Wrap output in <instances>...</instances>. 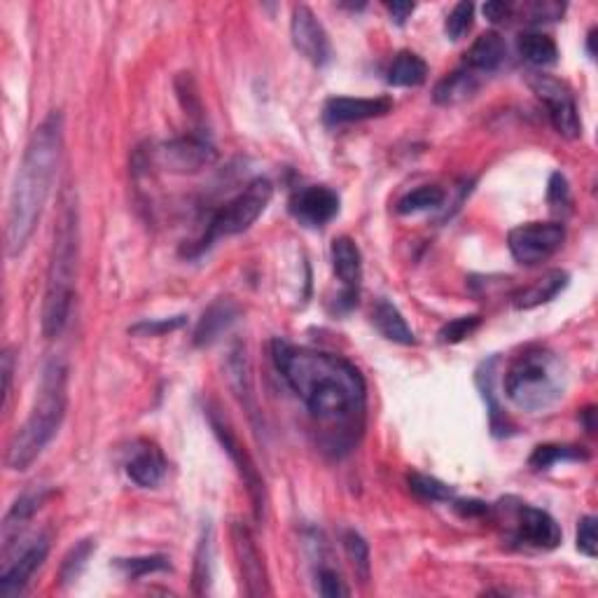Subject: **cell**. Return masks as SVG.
Here are the masks:
<instances>
[{"label":"cell","instance_id":"6da1fadb","mask_svg":"<svg viewBox=\"0 0 598 598\" xmlns=\"http://www.w3.org/2000/svg\"><path fill=\"white\" fill-rule=\"evenodd\" d=\"M271 356L281 377L332 437L330 447L349 449L363 430L367 409V384L358 367L335 353L281 339L271 346Z\"/></svg>","mask_w":598,"mask_h":598},{"label":"cell","instance_id":"7a4b0ae2","mask_svg":"<svg viewBox=\"0 0 598 598\" xmlns=\"http://www.w3.org/2000/svg\"><path fill=\"white\" fill-rule=\"evenodd\" d=\"M61 155H64V115L54 110L31 134L12 183L8 215H5V253L10 257L22 253L36 232L57 178Z\"/></svg>","mask_w":598,"mask_h":598},{"label":"cell","instance_id":"3957f363","mask_svg":"<svg viewBox=\"0 0 598 598\" xmlns=\"http://www.w3.org/2000/svg\"><path fill=\"white\" fill-rule=\"evenodd\" d=\"M68 409V367L64 360L52 358L45 365L43 379H40L36 402H33L24 426L12 435L5 454V465L10 470H29L36 458L43 454L54 437H57L61 423H64Z\"/></svg>","mask_w":598,"mask_h":598},{"label":"cell","instance_id":"277c9868","mask_svg":"<svg viewBox=\"0 0 598 598\" xmlns=\"http://www.w3.org/2000/svg\"><path fill=\"white\" fill-rule=\"evenodd\" d=\"M568 388V367L559 353L547 346H528L512 360L505 374V393L521 412L540 414L563 400Z\"/></svg>","mask_w":598,"mask_h":598},{"label":"cell","instance_id":"5b68a950","mask_svg":"<svg viewBox=\"0 0 598 598\" xmlns=\"http://www.w3.org/2000/svg\"><path fill=\"white\" fill-rule=\"evenodd\" d=\"M78 208L66 204L59 225L54 229V246L43 302V332L45 337H59L71 318L75 299V276H78Z\"/></svg>","mask_w":598,"mask_h":598},{"label":"cell","instance_id":"8992f818","mask_svg":"<svg viewBox=\"0 0 598 598\" xmlns=\"http://www.w3.org/2000/svg\"><path fill=\"white\" fill-rule=\"evenodd\" d=\"M271 197H274V185L267 178L250 180L234 199H229L225 206L218 208V213L208 222V229L197 250L208 248L222 236H236L253 227L260 220V215L267 211Z\"/></svg>","mask_w":598,"mask_h":598},{"label":"cell","instance_id":"52a82bcc","mask_svg":"<svg viewBox=\"0 0 598 598\" xmlns=\"http://www.w3.org/2000/svg\"><path fill=\"white\" fill-rule=\"evenodd\" d=\"M566 241V227L561 222H526L507 234V248L514 260L533 267L552 257Z\"/></svg>","mask_w":598,"mask_h":598},{"label":"cell","instance_id":"ba28073f","mask_svg":"<svg viewBox=\"0 0 598 598\" xmlns=\"http://www.w3.org/2000/svg\"><path fill=\"white\" fill-rule=\"evenodd\" d=\"M531 89L535 96L545 103L549 120H552V127L556 129V134L563 138H575L582 136V120H580V110H577L575 96L570 89L563 85V82L549 78V75H540L533 73Z\"/></svg>","mask_w":598,"mask_h":598},{"label":"cell","instance_id":"9c48e42d","mask_svg":"<svg viewBox=\"0 0 598 598\" xmlns=\"http://www.w3.org/2000/svg\"><path fill=\"white\" fill-rule=\"evenodd\" d=\"M50 552V542L47 538H33L26 545L19 547L15 556H3V570H0V596L15 598L29 587L31 577L36 575V570L43 566Z\"/></svg>","mask_w":598,"mask_h":598},{"label":"cell","instance_id":"30bf717a","mask_svg":"<svg viewBox=\"0 0 598 598\" xmlns=\"http://www.w3.org/2000/svg\"><path fill=\"white\" fill-rule=\"evenodd\" d=\"M208 419H211L213 433L220 440L222 449L227 451L229 458H232V463L236 465V470H239L243 484H246L250 503H253V510H255V519H262L264 505H267V491H264V479L260 477V470L255 468L253 458H250L246 447L239 442V437L229 430L225 421L218 419V414L211 412L208 414Z\"/></svg>","mask_w":598,"mask_h":598},{"label":"cell","instance_id":"8fae6325","mask_svg":"<svg viewBox=\"0 0 598 598\" xmlns=\"http://www.w3.org/2000/svg\"><path fill=\"white\" fill-rule=\"evenodd\" d=\"M155 162L169 173H199L215 162V148L201 136H180L155 150Z\"/></svg>","mask_w":598,"mask_h":598},{"label":"cell","instance_id":"7c38bea8","mask_svg":"<svg viewBox=\"0 0 598 598\" xmlns=\"http://www.w3.org/2000/svg\"><path fill=\"white\" fill-rule=\"evenodd\" d=\"M232 549L236 556V566H239L243 591L253 598L269 596L271 587L267 566H264V559L260 549H257V542L253 533H250V528L239 524V521L232 524Z\"/></svg>","mask_w":598,"mask_h":598},{"label":"cell","instance_id":"4fadbf2b","mask_svg":"<svg viewBox=\"0 0 598 598\" xmlns=\"http://www.w3.org/2000/svg\"><path fill=\"white\" fill-rule=\"evenodd\" d=\"M290 36L295 50L314 66H325L332 59V43L328 31L318 22V17L307 5H295L292 8Z\"/></svg>","mask_w":598,"mask_h":598},{"label":"cell","instance_id":"5bb4252c","mask_svg":"<svg viewBox=\"0 0 598 598\" xmlns=\"http://www.w3.org/2000/svg\"><path fill=\"white\" fill-rule=\"evenodd\" d=\"M514 531H517L519 542L533 549H542V552L556 549L563 540L561 526L556 524L552 514L526 503L517 505V510H514Z\"/></svg>","mask_w":598,"mask_h":598},{"label":"cell","instance_id":"9a60e30c","mask_svg":"<svg viewBox=\"0 0 598 598\" xmlns=\"http://www.w3.org/2000/svg\"><path fill=\"white\" fill-rule=\"evenodd\" d=\"M339 194L325 185H311L299 190L290 201V211L295 218L307 227H325L337 218Z\"/></svg>","mask_w":598,"mask_h":598},{"label":"cell","instance_id":"2e32d148","mask_svg":"<svg viewBox=\"0 0 598 598\" xmlns=\"http://www.w3.org/2000/svg\"><path fill=\"white\" fill-rule=\"evenodd\" d=\"M332 269L339 281H342V299L349 307L358 302L360 281H363V255H360L358 243L351 236H337L330 248Z\"/></svg>","mask_w":598,"mask_h":598},{"label":"cell","instance_id":"e0dca14e","mask_svg":"<svg viewBox=\"0 0 598 598\" xmlns=\"http://www.w3.org/2000/svg\"><path fill=\"white\" fill-rule=\"evenodd\" d=\"M393 110V101L388 96L379 99H349V96H335L325 103L323 117L332 127L339 124H353L374 120V117H384Z\"/></svg>","mask_w":598,"mask_h":598},{"label":"cell","instance_id":"ac0fdd59","mask_svg":"<svg viewBox=\"0 0 598 598\" xmlns=\"http://www.w3.org/2000/svg\"><path fill=\"white\" fill-rule=\"evenodd\" d=\"M124 470H127L129 479L136 486H141V489H155L166 477V458L157 444L143 442L141 447L134 449V454L129 456Z\"/></svg>","mask_w":598,"mask_h":598},{"label":"cell","instance_id":"d6986e66","mask_svg":"<svg viewBox=\"0 0 598 598\" xmlns=\"http://www.w3.org/2000/svg\"><path fill=\"white\" fill-rule=\"evenodd\" d=\"M239 314L241 309L234 299L222 297L218 302H213L211 307L204 311V316H201L197 330H194V344L197 346L215 344L236 321H239Z\"/></svg>","mask_w":598,"mask_h":598},{"label":"cell","instance_id":"ffe728a7","mask_svg":"<svg viewBox=\"0 0 598 598\" xmlns=\"http://www.w3.org/2000/svg\"><path fill=\"white\" fill-rule=\"evenodd\" d=\"M507 57V45L505 40L500 38V33L489 31L482 33L472 47L465 54V64L472 73H493L503 66Z\"/></svg>","mask_w":598,"mask_h":598},{"label":"cell","instance_id":"44dd1931","mask_svg":"<svg viewBox=\"0 0 598 598\" xmlns=\"http://www.w3.org/2000/svg\"><path fill=\"white\" fill-rule=\"evenodd\" d=\"M372 323L374 328L379 330L381 337H386L388 342L402 344V346H414L416 335L414 330L409 328L405 316L400 314V309L395 304L388 302V299H379L377 307L372 311Z\"/></svg>","mask_w":598,"mask_h":598},{"label":"cell","instance_id":"7402d4cb","mask_svg":"<svg viewBox=\"0 0 598 598\" xmlns=\"http://www.w3.org/2000/svg\"><path fill=\"white\" fill-rule=\"evenodd\" d=\"M45 500H47L45 491H29L24 493L22 498H17V503L10 507V512L5 514L3 519V547L15 545L19 540V533H22V528L36 517V512L43 507Z\"/></svg>","mask_w":598,"mask_h":598},{"label":"cell","instance_id":"603a6c76","mask_svg":"<svg viewBox=\"0 0 598 598\" xmlns=\"http://www.w3.org/2000/svg\"><path fill=\"white\" fill-rule=\"evenodd\" d=\"M568 285V274L566 271L561 269H552L547 271L545 276H540L538 281H535L533 285H528V288H524L517 295V309H535L540 307V304H547L552 302V299L559 295V292L566 290Z\"/></svg>","mask_w":598,"mask_h":598},{"label":"cell","instance_id":"cb8c5ba5","mask_svg":"<svg viewBox=\"0 0 598 598\" xmlns=\"http://www.w3.org/2000/svg\"><path fill=\"white\" fill-rule=\"evenodd\" d=\"M477 87L479 82L475 73H472L470 68H463V71L451 73L437 82L433 99L435 103H440V106H456V103L470 99V96L477 92Z\"/></svg>","mask_w":598,"mask_h":598},{"label":"cell","instance_id":"d4e9b609","mask_svg":"<svg viewBox=\"0 0 598 598\" xmlns=\"http://www.w3.org/2000/svg\"><path fill=\"white\" fill-rule=\"evenodd\" d=\"M428 78V64L416 52H400L388 68V85L419 87Z\"/></svg>","mask_w":598,"mask_h":598},{"label":"cell","instance_id":"484cf974","mask_svg":"<svg viewBox=\"0 0 598 598\" xmlns=\"http://www.w3.org/2000/svg\"><path fill=\"white\" fill-rule=\"evenodd\" d=\"M519 54L521 59L528 61L531 66H554L559 61V47L545 33H521L519 36Z\"/></svg>","mask_w":598,"mask_h":598},{"label":"cell","instance_id":"4316f807","mask_svg":"<svg viewBox=\"0 0 598 598\" xmlns=\"http://www.w3.org/2000/svg\"><path fill=\"white\" fill-rule=\"evenodd\" d=\"M589 461V454L582 447H566V444H542L528 458L531 468L549 470L556 463H584Z\"/></svg>","mask_w":598,"mask_h":598},{"label":"cell","instance_id":"83f0119b","mask_svg":"<svg viewBox=\"0 0 598 598\" xmlns=\"http://www.w3.org/2000/svg\"><path fill=\"white\" fill-rule=\"evenodd\" d=\"M447 199L442 187L437 185H423L416 187V190L407 192L405 197L398 201V213L402 215H414V213H426V211H435L440 208Z\"/></svg>","mask_w":598,"mask_h":598},{"label":"cell","instance_id":"f1b7e54d","mask_svg":"<svg viewBox=\"0 0 598 598\" xmlns=\"http://www.w3.org/2000/svg\"><path fill=\"white\" fill-rule=\"evenodd\" d=\"M211 559H213L211 528H206L199 540L197 554H194V570H192L194 594H206L208 591V584H211Z\"/></svg>","mask_w":598,"mask_h":598},{"label":"cell","instance_id":"f546056e","mask_svg":"<svg viewBox=\"0 0 598 598\" xmlns=\"http://www.w3.org/2000/svg\"><path fill=\"white\" fill-rule=\"evenodd\" d=\"M407 484L412 493H416V496L423 500H430V503H449V500H454L456 496L449 484L440 482L437 477L421 475V472H412V475L407 477Z\"/></svg>","mask_w":598,"mask_h":598},{"label":"cell","instance_id":"4dcf8cb0","mask_svg":"<svg viewBox=\"0 0 598 598\" xmlns=\"http://www.w3.org/2000/svg\"><path fill=\"white\" fill-rule=\"evenodd\" d=\"M96 549V542L94 540H80L78 545H75L71 552L64 556V561H61V568H59V580L61 584H71L78 580L82 575V570L87 568V561L92 559Z\"/></svg>","mask_w":598,"mask_h":598},{"label":"cell","instance_id":"1f68e13d","mask_svg":"<svg viewBox=\"0 0 598 598\" xmlns=\"http://www.w3.org/2000/svg\"><path fill=\"white\" fill-rule=\"evenodd\" d=\"M344 549L346 556H349L353 570L360 580L367 582L370 580V570H372V561H370V545H367L363 535H358L356 531H349L344 535Z\"/></svg>","mask_w":598,"mask_h":598},{"label":"cell","instance_id":"d6a6232c","mask_svg":"<svg viewBox=\"0 0 598 598\" xmlns=\"http://www.w3.org/2000/svg\"><path fill=\"white\" fill-rule=\"evenodd\" d=\"M117 568L124 570L129 577H145L152 573H164L171 568V563L162 554L152 556H134V559H117Z\"/></svg>","mask_w":598,"mask_h":598},{"label":"cell","instance_id":"836d02e7","mask_svg":"<svg viewBox=\"0 0 598 598\" xmlns=\"http://www.w3.org/2000/svg\"><path fill=\"white\" fill-rule=\"evenodd\" d=\"M472 17H475V5L463 0V3L454 5V10L449 12L447 22H444V31L451 40H461L465 33L472 29Z\"/></svg>","mask_w":598,"mask_h":598},{"label":"cell","instance_id":"e575fe53","mask_svg":"<svg viewBox=\"0 0 598 598\" xmlns=\"http://www.w3.org/2000/svg\"><path fill=\"white\" fill-rule=\"evenodd\" d=\"M479 325H482V316L472 314V316H461V318H454V321H449L444 328L440 330V342L442 344H458L463 342L465 337H470L472 332H475Z\"/></svg>","mask_w":598,"mask_h":598},{"label":"cell","instance_id":"d590c367","mask_svg":"<svg viewBox=\"0 0 598 598\" xmlns=\"http://www.w3.org/2000/svg\"><path fill=\"white\" fill-rule=\"evenodd\" d=\"M185 325V316H173V318H162V321H141L136 323L134 328H129L131 335L136 337H162L166 332H173Z\"/></svg>","mask_w":598,"mask_h":598},{"label":"cell","instance_id":"8d00e7d4","mask_svg":"<svg viewBox=\"0 0 598 598\" xmlns=\"http://www.w3.org/2000/svg\"><path fill=\"white\" fill-rule=\"evenodd\" d=\"M577 549L589 559H596L598 554V542H596V517H587L580 519V526H577Z\"/></svg>","mask_w":598,"mask_h":598},{"label":"cell","instance_id":"74e56055","mask_svg":"<svg viewBox=\"0 0 598 598\" xmlns=\"http://www.w3.org/2000/svg\"><path fill=\"white\" fill-rule=\"evenodd\" d=\"M318 591H321V596H325V598L349 596V589L344 587L342 577H339L337 570H332V568L318 570Z\"/></svg>","mask_w":598,"mask_h":598},{"label":"cell","instance_id":"f35d334b","mask_svg":"<svg viewBox=\"0 0 598 598\" xmlns=\"http://www.w3.org/2000/svg\"><path fill=\"white\" fill-rule=\"evenodd\" d=\"M549 204L554 208H566L570 204V187L568 180L561 176V173H552L549 178V192H547Z\"/></svg>","mask_w":598,"mask_h":598},{"label":"cell","instance_id":"ab89813d","mask_svg":"<svg viewBox=\"0 0 598 598\" xmlns=\"http://www.w3.org/2000/svg\"><path fill=\"white\" fill-rule=\"evenodd\" d=\"M512 12H514L512 5L510 3H503V0H491V3L484 5V15L493 24L505 22V19H510Z\"/></svg>","mask_w":598,"mask_h":598},{"label":"cell","instance_id":"60d3db41","mask_svg":"<svg viewBox=\"0 0 598 598\" xmlns=\"http://www.w3.org/2000/svg\"><path fill=\"white\" fill-rule=\"evenodd\" d=\"M386 10H388V15H391L393 22L398 26H402L409 17L414 15L416 5L407 3V0H393V3H386Z\"/></svg>","mask_w":598,"mask_h":598},{"label":"cell","instance_id":"b9f144b4","mask_svg":"<svg viewBox=\"0 0 598 598\" xmlns=\"http://www.w3.org/2000/svg\"><path fill=\"white\" fill-rule=\"evenodd\" d=\"M454 507L461 517H484V514H489V505L482 503V500H454Z\"/></svg>","mask_w":598,"mask_h":598},{"label":"cell","instance_id":"7bdbcfd3","mask_svg":"<svg viewBox=\"0 0 598 598\" xmlns=\"http://www.w3.org/2000/svg\"><path fill=\"white\" fill-rule=\"evenodd\" d=\"M12 372H15V356L8 349L3 353V407L8 409L10 402V384H12Z\"/></svg>","mask_w":598,"mask_h":598},{"label":"cell","instance_id":"ee69618b","mask_svg":"<svg viewBox=\"0 0 598 598\" xmlns=\"http://www.w3.org/2000/svg\"><path fill=\"white\" fill-rule=\"evenodd\" d=\"M594 33L596 31L589 33V54H591V57H594Z\"/></svg>","mask_w":598,"mask_h":598}]
</instances>
